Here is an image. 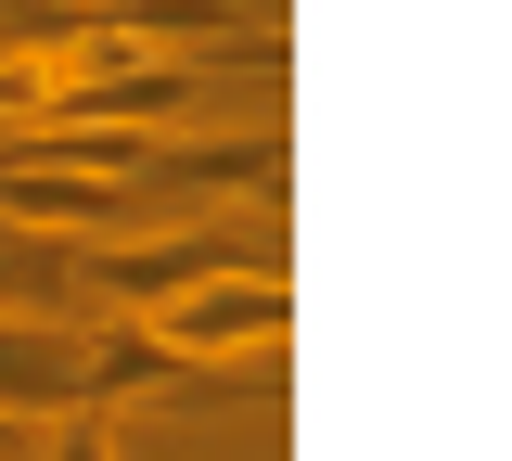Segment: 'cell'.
Instances as JSON below:
<instances>
[{"label":"cell","mask_w":512,"mask_h":461,"mask_svg":"<svg viewBox=\"0 0 512 461\" xmlns=\"http://www.w3.org/2000/svg\"><path fill=\"white\" fill-rule=\"evenodd\" d=\"M141 321L167 333V359H192V372H244V385H282V333H295V282L282 269H205V282H180L167 308H141Z\"/></svg>","instance_id":"6da1fadb"},{"label":"cell","mask_w":512,"mask_h":461,"mask_svg":"<svg viewBox=\"0 0 512 461\" xmlns=\"http://www.w3.org/2000/svg\"><path fill=\"white\" fill-rule=\"evenodd\" d=\"M205 269H282L256 231H218V218H192V231H154V244H103V257H77V295H103V321H141V308H167L180 282Z\"/></svg>","instance_id":"7a4b0ae2"},{"label":"cell","mask_w":512,"mask_h":461,"mask_svg":"<svg viewBox=\"0 0 512 461\" xmlns=\"http://www.w3.org/2000/svg\"><path fill=\"white\" fill-rule=\"evenodd\" d=\"M52 410H90V333L39 321V308H0V423L26 436V423H52Z\"/></svg>","instance_id":"3957f363"},{"label":"cell","mask_w":512,"mask_h":461,"mask_svg":"<svg viewBox=\"0 0 512 461\" xmlns=\"http://www.w3.org/2000/svg\"><path fill=\"white\" fill-rule=\"evenodd\" d=\"M154 180L282 205V193H295V154H282V129H167V141H154Z\"/></svg>","instance_id":"277c9868"},{"label":"cell","mask_w":512,"mask_h":461,"mask_svg":"<svg viewBox=\"0 0 512 461\" xmlns=\"http://www.w3.org/2000/svg\"><path fill=\"white\" fill-rule=\"evenodd\" d=\"M0 308H77V244L64 231H26V218H0Z\"/></svg>","instance_id":"5b68a950"},{"label":"cell","mask_w":512,"mask_h":461,"mask_svg":"<svg viewBox=\"0 0 512 461\" xmlns=\"http://www.w3.org/2000/svg\"><path fill=\"white\" fill-rule=\"evenodd\" d=\"M192 359H167V333L154 321H103L90 333V397H154V385H180Z\"/></svg>","instance_id":"8992f818"},{"label":"cell","mask_w":512,"mask_h":461,"mask_svg":"<svg viewBox=\"0 0 512 461\" xmlns=\"http://www.w3.org/2000/svg\"><path fill=\"white\" fill-rule=\"evenodd\" d=\"M52 461H116V423H103V397H90V410H52Z\"/></svg>","instance_id":"52a82bcc"}]
</instances>
